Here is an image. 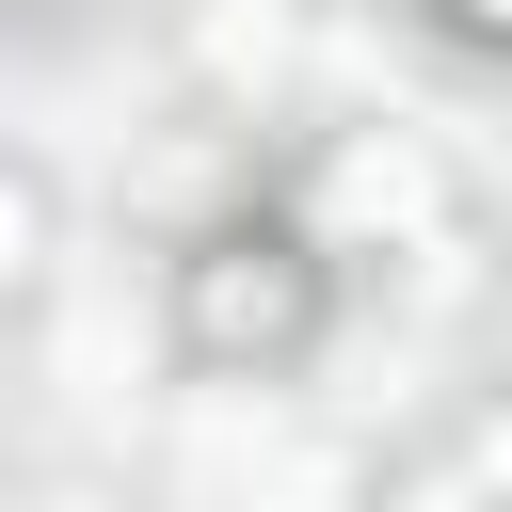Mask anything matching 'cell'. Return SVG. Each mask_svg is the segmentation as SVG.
<instances>
[{
  "instance_id": "1",
  "label": "cell",
  "mask_w": 512,
  "mask_h": 512,
  "mask_svg": "<svg viewBox=\"0 0 512 512\" xmlns=\"http://www.w3.org/2000/svg\"><path fill=\"white\" fill-rule=\"evenodd\" d=\"M320 208H336V224H432V208H448V176H432V144H400V128H368V144H336V176H320Z\"/></svg>"
},
{
  "instance_id": "2",
  "label": "cell",
  "mask_w": 512,
  "mask_h": 512,
  "mask_svg": "<svg viewBox=\"0 0 512 512\" xmlns=\"http://www.w3.org/2000/svg\"><path fill=\"white\" fill-rule=\"evenodd\" d=\"M192 320H208L224 352H272V336L304 320V288H288V272H256V256H208V272H192Z\"/></svg>"
},
{
  "instance_id": "3",
  "label": "cell",
  "mask_w": 512,
  "mask_h": 512,
  "mask_svg": "<svg viewBox=\"0 0 512 512\" xmlns=\"http://www.w3.org/2000/svg\"><path fill=\"white\" fill-rule=\"evenodd\" d=\"M208 80H288V0H208Z\"/></svg>"
},
{
  "instance_id": "4",
  "label": "cell",
  "mask_w": 512,
  "mask_h": 512,
  "mask_svg": "<svg viewBox=\"0 0 512 512\" xmlns=\"http://www.w3.org/2000/svg\"><path fill=\"white\" fill-rule=\"evenodd\" d=\"M32 240H48V208H32V176H0V288L32 272Z\"/></svg>"
},
{
  "instance_id": "5",
  "label": "cell",
  "mask_w": 512,
  "mask_h": 512,
  "mask_svg": "<svg viewBox=\"0 0 512 512\" xmlns=\"http://www.w3.org/2000/svg\"><path fill=\"white\" fill-rule=\"evenodd\" d=\"M480 496H496V480H416L400 512H480Z\"/></svg>"
},
{
  "instance_id": "6",
  "label": "cell",
  "mask_w": 512,
  "mask_h": 512,
  "mask_svg": "<svg viewBox=\"0 0 512 512\" xmlns=\"http://www.w3.org/2000/svg\"><path fill=\"white\" fill-rule=\"evenodd\" d=\"M480 480H496V496H512V416H496V432H480Z\"/></svg>"
},
{
  "instance_id": "7",
  "label": "cell",
  "mask_w": 512,
  "mask_h": 512,
  "mask_svg": "<svg viewBox=\"0 0 512 512\" xmlns=\"http://www.w3.org/2000/svg\"><path fill=\"white\" fill-rule=\"evenodd\" d=\"M464 16H480V32H512V0H464Z\"/></svg>"
}]
</instances>
